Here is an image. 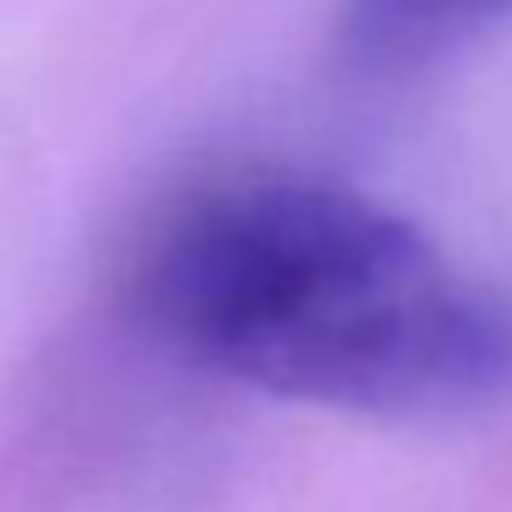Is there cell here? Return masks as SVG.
I'll return each instance as SVG.
<instances>
[{
    "label": "cell",
    "instance_id": "6da1fadb",
    "mask_svg": "<svg viewBox=\"0 0 512 512\" xmlns=\"http://www.w3.org/2000/svg\"><path fill=\"white\" fill-rule=\"evenodd\" d=\"M127 314L204 375L353 413H446L512 391V298L413 221L287 166L171 188L116 270Z\"/></svg>",
    "mask_w": 512,
    "mask_h": 512
},
{
    "label": "cell",
    "instance_id": "7a4b0ae2",
    "mask_svg": "<svg viewBox=\"0 0 512 512\" xmlns=\"http://www.w3.org/2000/svg\"><path fill=\"white\" fill-rule=\"evenodd\" d=\"M512 17V0H342V50L364 72H413Z\"/></svg>",
    "mask_w": 512,
    "mask_h": 512
}]
</instances>
